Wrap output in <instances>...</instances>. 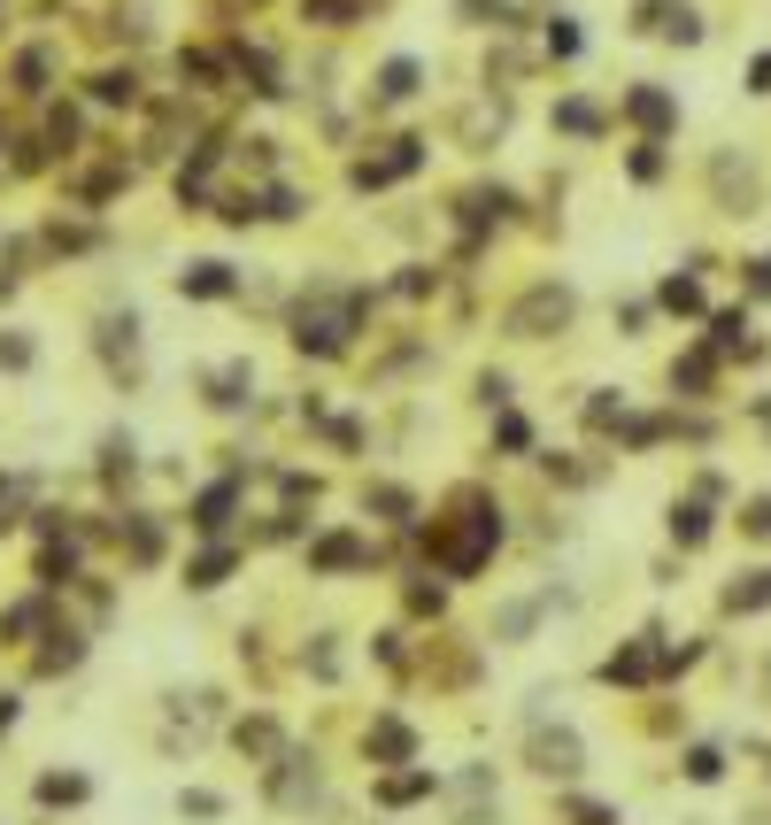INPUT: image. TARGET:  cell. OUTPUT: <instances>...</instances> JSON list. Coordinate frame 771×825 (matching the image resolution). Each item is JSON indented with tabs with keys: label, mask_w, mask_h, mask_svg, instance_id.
Wrapping results in <instances>:
<instances>
[{
	"label": "cell",
	"mask_w": 771,
	"mask_h": 825,
	"mask_svg": "<svg viewBox=\"0 0 771 825\" xmlns=\"http://www.w3.org/2000/svg\"><path fill=\"white\" fill-rule=\"evenodd\" d=\"M571 309H579V294H571V286H532V294L509 309V332H517V339H548V332L571 325Z\"/></svg>",
	"instance_id": "obj_1"
},
{
	"label": "cell",
	"mask_w": 771,
	"mask_h": 825,
	"mask_svg": "<svg viewBox=\"0 0 771 825\" xmlns=\"http://www.w3.org/2000/svg\"><path fill=\"white\" fill-rule=\"evenodd\" d=\"M663 671H671L663 633H640V641H625V649L602 663V679H610V686H648V679H663Z\"/></svg>",
	"instance_id": "obj_2"
},
{
	"label": "cell",
	"mask_w": 771,
	"mask_h": 825,
	"mask_svg": "<svg viewBox=\"0 0 771 825\" xmlns=\"http://www.w3.org/2000/svg\"><path fill=\"white\" fill-rule=\"evenodd\" d=\"M532 772H548V780H579V772H587L579 733H571V725H556V733L540 725V733H532Z\"/></svg>",
	"instance_id": "obj_3"
},
{
	"label": "cell",
	"mask_w": 771,
	"mask_h": 825,
	"mask_svg": "<svg viewBox=\"0 0 771 825\" xmlns=\"http://www.w3.org/2000/svg\"><path fill=\"white\" fill-rule=\"evenodd\" d=\"M177 294H185V302H224V294H240V278H232V263L209 255V263H185V271H177Z\"/></svg>",
	"instance_id": "obj_4"
},
{
	"label": "cell",
	"mask_w": 771,
	"mask_h": 825,
	"mask_svg": "<svg viewBox=\"0 0 771 825\" xmlns=\"http://www.w3.org/2000/svg\"><path fill=\"white\" fill-rule=\"evenodd\" d=\"M625 116H632V124H640L648 140H663V132L679 124V109H671V93H656V85H632V93H625Z\"/></svg>",
	"instance_id": "obj_5"
},
{
	"label": "cell",
	"mask_w": 771,
	"mask_h": 825,
	"mask_svg": "<svg viewBox=\"0 0 771 825\" xmlns=\"http://www.w3.org/2000/svg\"><path fill=\"white\" fill-rule=\"evenodd\" d=\"M417 85H425V62H417V54H394V62L378 70V101H409Z\"/></svg>",
	"instance_id": "obj_6"
},
{
	"label": "cell",
	"mask_w": 771,
	"mask_h": 825,
	"mask_svg": "<svg viewBox=\"0 0 771 825\" xmlns=\"http://www.w3.org/2000/svg\"><path fill=\"white\" fill-rule=\"evenodd\" d=\"M308 563H316V571H355V563H363V540H355V532H324V540L308 548Z\"/></svg>",
	"instance_id": "obj_7"
},
{
	"label": "cell",
	"mask_w": 771,
	"mask_h": 825,
	"mask_svg": "<svg viewBox=\"0 0 771 825\" xmlns=\"http://www.w3.org/2000/svg\"><path fill=\"white\" fill-rule=\"evenodd\" d=\"M371 748H378L386 764H409V756H417V733H409L402 717H378V725H371Z\"/></svg>",
	"instance_id": "obj_8"
},
{
	"label": "cell",
	"mask_w": 771,
	"mask_h": 825,
	"mask_svg": "<svg viewBox=\"0 0 771 825\" xmlns=\"http://www.w3.org/2000/svg\"><path fill=\"white\" fill-rule=\"evenodd\" d=\"M671 540H679V548H702V540H710V509H702V501H671Z\"/></svg>",
	"instance_id": "obj_9"
},
{
	"label": "cell",
	"mask_w": 771,
	"mask_h": 825,
	"mask_svg": "<svg viewBox=\"0 0 771 825\" xmlns=\"http://www.w3.org/2000/svg\"><path fill=\"white\" fill-rule=\"evenodd\" d=\"M726 610H741V618H749V610H771V571L733 579V587H726Z\"/></svg>",
	"instance_id": "obj_10"
},
{
	"label": "cell",
	"mask_w": 771,
	"mask_h": 825,
	"mask_svg": "<svg viewBox=\"0 0 771 825\" xmlns=\"http://www.w3.org/2000/svg\"><path fill=\"white\" fill-rule=\"evenodd\" d=\"M540 610H548V594H532V602H509V610L494 618V633H501V641H525V633L540 625Z\"/></svg>",
	"instance_id": "obj_11"
},
{
	"label": "cell",
	"mask_w": 771,
	"mask_h": 825,
	"mask_svg": "<svg viewBox=\"0 0 771 825\" xmlns=\"http://www.w3.org/2000/svg\"><path fill=\"white\" fill-rule=\"evenodd\" d=\"M456 16H463V23H478V31H509V23H517L509 0H456Z\"/></svg>",
	"instance_id": "obj_12"
},
{
	"label": "cell",
	"mask_w": 771,
	"mask_h": 825,
	"mask_svg": "<svg viewBox=\"0 0 771 825\" xmlns=\"http://www.w3.org/2000/svg\"><path fill=\"white\" fill-rule=\"evenodd\" d=\"M232 501H240V487H232V479H224V487H209V495L193 501V524H201V532H216V524L232 517Z\"/></svg>",
	"instance_id": "obj_13"
},
{
	"label": "cell",
	"mask_w": 771,
	"mask_h": 825,
	"mask_svg": "<svg viewBox=\"0 0 771 825\" xmlns=\"http://www.w3.org/2000/svg\"><path fill=\"white\" fill-rule=\"evenodd\" d=\"M710 378H718V355H710V347H694L687 363H671V386H687V394H702Z\"/></svg>",
	"instance_id": "obj_14"
},
{
	"label": "cell",
	"mask_w": 771,
	"mask_h": 825,
	"mask_svg": "<svg viewBox=\"0 0 771 825\" xmlns=\"http://www.w3.org/2000/svg\"><path fill=\"white\" fill-rule=\"evenodd\" d=\"M209 401H216V409H240V401H247V363H224V370L209 378Z\"/></svg>",
	"instance_id": "obj_15"
},
{
	"label": "cell",
	"mask_w": 771,
	"mask_h": 825,
	"mask_svg": "<svg viewBox=\"0 0 771 825\" xmlns=\"http://www.w3.org/2000/svg\"><path fill=\"white\" fill-rule=\"evenodd\" d=\"M232 563H240L232 548H209V556H201V563L185 571V587H193V594H209V587H224V571H232Z\"/></svg>",
	"instance_id": "obj_16"
},
{
	"label": "cell",
	"mask_w": 771,
	"mask_h": 825,
	"mask_svg": "<svg viewBox=\"0 0 771 825\" xmlns=\"http://www.w3.org/2000/svg\"><path fill=\"white\" fill-rule=\"evenodd\" d=\"M556 124H564L571 140H595V132H602V109H595V101H564V109H556Z\"/></svg>",
	"instance_id": "obj_17"
},
{
	"label": "cell",
	"mask_w": 771,
	"mask_h": 825,
	"mask_svg": "<svg viewBox=\"0 0 771 825\" xmlns=\"http://www.w3.org/2000/svg\"><path fill=\"white\" fill-rule=\"evenodd\" d=\"M656 302H663L671 317H702V286H694V278H663V294H656Z\"/></svg>",
	"instance_id": "obj_18"
},
{
	"label": "cell",
	"mask_w": 771,
	"mask_h": 825,
	"mask_svg": "<svg viewBox=\"0 0 771 825\" xmlns=\"http://www.w3.org/2000/svg\"><path fill=\"white\" fill-rule=\"evenodd\" d=\"M16 78H23V93H47V78H54V54H47V47H31V54L16 62Z\"/></svg>",
	"instance_id": "obj_19"
},
{
	"label": "cell",
	"mask_w": 771,
	"mask_h": 825,
	"mask_svg": "<svg viewBox=\"0 0 771 825\" xmlns=\"http://www.w3.org/2000/svg\"><path fill=\"white\" fill-rule=\"evenodd\" d=\"M417 795H433V772H402V780L378 787V803H417Z\"/></svg>",
	"instance_id": "obj_20"
},
{
	"label": "cell",
	"mask_w": 771,
	"mask_h": 825,
	"mask_svg": "<svg viewBox=\"0 0 771 825\" xmlns=\"http://www.w3.org/2000/svg\"><path fill=\"white\" fill-rule=\"evenodd\" d=\"M741 332H749V317H741V309H726V317H710V355H726V347H741Z\"/></svg>",
	"instance_id": "obj_21"
},
{
	"label": "cell",
	"mask_w": 771,
	"mask_h": 825,
	"mask_svg": "<svg viewBox=\"0 0 771 825\" xmlns=\"http://www.w3.org/2000/svg\"><path fill=\"white\" fill-rule=\"evenodd\" d=\"M371 509H378L386 524H409V509H417V501L402 495V487H371Z\"/></svg>",
	"instance_id": "obj_22"
},
{
	"label": "cell",
	"mask_w": 771,
	"mask_h": 825,
	"mask_svg": "<svg viewBox=\"0 0 771 825\" xmlns=\"http://www.w3.org/2000/svg\"><path fill=\"white\" fill-rule=\"evenodd\" d=\"M548 54H556V62H571V54H579V23H571V16H556V23H548Z\"/></svg>",
	"instance_id": "obj_23"
},
{
	"label": "cell",
	"mask_w": 771,
	"mask_h": 825,
	"mask_svg": "<svg viewBox=\"0 0 771 825\" xmlns=\"http://www.w3.org/2000/svg\"><path fill=\"white\" fill-rule=\"evenodd\" d=\"M93 101H109V109L132 101V70H101V78H93Z\"/></svg>",
	"instance_id": "obj_24"
},
{
	"label": "cell",
	"mask_w": 771,
	"mask_h": 825,
	"mask_svg": "<svg viewBox=\"0 0 771 825\" xmlns=\"http://www.w3.org/2000/svg\"><path fill=\"white\" fill-rule=\"evenodd\" d=\"M687 780H694V787L726 780V756H718V748H694V756H687Z\"/></svg>",
	"instance_id": "obj_25"
},
{
	"label": "cell",
	"mask_w": 771,
	"mask_h": 825,
	"mask_svg": "<svg viewBox=\"0 0 771 825\" xmlns=\"http://www.w3.org/2000/svg\"><path fill=\"white\" fill-rule=\"evenodd\" d=\"M564 818H571V825H617V811H610V803H587V795H571V803H564Z\"/></svg>",
	"instance_id": "obj_26"
},
{
	"label": "cell",
	"mask_w": 771,
	"mask_h": 825,
	"mask_svg": "<svg viewBox=\"0 0 771 825\" xmlns=\"http://www.w3.org/2000/svg\"><path fill=\"white\" fill-rule=\"evenodd\" d=\"M632 177H640V185H656V177H663V140L632 147Z\"/></svg>",
	"instance_id": "obj_27"
},
{
	"label": "cell",
	"mask_w": 771,
	"mask_h": 825,
	"mask_svg": "<svg viewBox=\"0 0 771 825\" xmlns=\"http://www.w3.org/2000/svg\"><path fill=\"white\" fill-rule=\"evenodd\" d=\"M240 748H255V756H271V748H278V725H271V717H255V725H240Z\"/></svg>",
	"instance_id": "obj_28"
},
{
	"label": "cell",
	"mask_w": 771,
	"mask_h": 825,
	"mask_svg": "<svg viewBox=\"0 0 771 825\" xmlns=\"http://www.w3.org/2000/svg\"><path fill=\"white\" fill-rule=\"evenodd\" d=\"M39 803H85V780H62L54 772V780H39Z\"/></svg>",
	"instance_id": "obj_29"
},
{
	"label": "cell",
	"mask_w": 771,
	"mask_h": 825,
	"mask_svg": "<svg viewBox=\"0 0 771 825\" xmlns=\"http://www.w3.org/2000/svg\"><path fill=\"white\" fill-rule=\"evenodd\" d=\"M355 0H308V23H347Z\"/></svg>",
	"instance_id": "obj_30"
},
{
	"label": "cell",
	"mask_w": 771,
	"mask_h": 825,
	"mask_svg": "<svg viewBox=\"0 0 771 825\" xmlns=\"http://www.w3.org/2000/svg\"><path fill=\"white\" fill-rule=\"evenodd\" d=\"M177 811H185V818H216L224 803H216V795H177Z\"/></svg>",
	"instance_id": "obj_31"
},
{
	"label": "cell",
	"mask_w": 771,
	"mask_h": 825,
	"mask_svg": "<svg viewBox=\"0 0 771 825\" xmlns=\"http://www.w3.org/2000/svg\"><path fill=\"white\" fill-rule=\"evenodd\" d=\"M741 524H749L757 540H771V501H749V517H741Z\"/></svg>",
	"instance_id": "obj_32"
},
{
	"label": "cell",
	"mask_w": 771,
	"mask_h": 825,
	"mask_svg": "<svg viewBox=\"0 0 771 825\" xmlns=\"http://www.w3.org/2000/svg\"><path fill=\"white\" fill-rule=\"evenodd\" d=\"M749 294H764V302H771V255H757V263H749Z\"/></svg>",
	"instance_id": "obj_33"
},
{
	"label": "cell",
	"mask_w": 771,
	"mask_h": 825,
	"mask_svg": "<svg viewBox=\"0 0 771 825\" xmlns=\"http://www.w3.org/2000/svg\"><path fill=\"white\" fill-rule=\"evenodd\" d=\"M749 93H771V54H757V70H749Z\"/></svg>",
	"instance_id": "obj_34"
},
{
	"label": "cell",
	"mask_w": 771,
	"mask_h": 825,
	"mask_svg": "<svg viewBox=\"0 0 771 825\" xmlns=\"http://www.w3.org/2000/svg\"><path fill=\"white\" fill-rule=\"evenodd\" d=\"M8 725H16V694H0V733H8Z\"/></svg>",
	"instance_id": "obj_35"
}]
</instances>
